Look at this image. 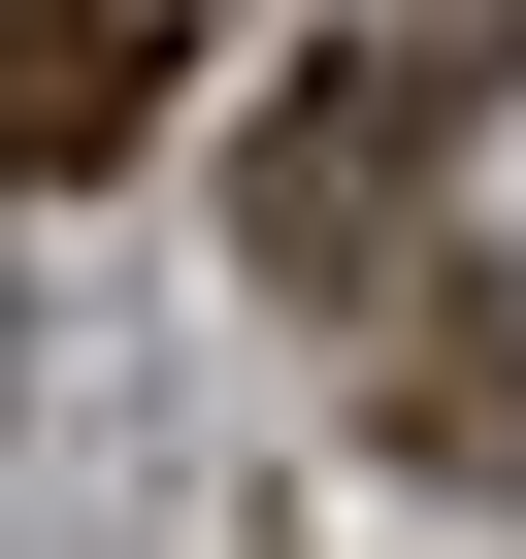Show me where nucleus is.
Instances as JSON below:
<instances>
[{
  "label": "nucleus",
  "mask_w": 526,
  "mask_h": 559,
  "mask_svg": "<svg viewBox=\"0 0 526 559\" xmlns=\"http://www.w3.org/2000/svg\"><path fill=\"white\" fill-rule=\"evenodd\" d=\"M428 263V67H297L263 99V297H395Z\"/></svg>",
  "instance_id": "obj_1"
},
{
  "label": "nucleus",
  "mask_w": 526,
  "mask_h": 559,
  "mask_svg": "<svg viewBox=\"0 0 526 559\" xmlns=\"http://www.w3.org/2000/svg\"><path fill=\"white\" fill-rule=\"evenodd\" d=\"M165 67H198V0H0V198L34 165H132Z\"/></svg>",
  "instance_id": "obj_2"
},
{
  "label": "nucleus",
  "mask_w": 526,
  "mask_h": 559,
  "mask_svg": "<svg viewBox=\"0 0 526 559\" xmlns=\"http://www.w3.org/2000/svg\"><path fill=\"white\" fill-rule=\"evenodd\" d=\"M395 461H526V297H493V263H395Z\"/></svg>",
  "instance_id": "obj_3"
}]
</instances>
